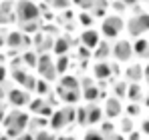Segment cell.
<instances>
[{
    "mask_svg": "<svg viewBox=\"0 0 149 140\" xmlns=\"http://www.w3.org/2000/svg\"><path fill=\"white\" fill-rule=\"evenodd\" d=\"M99 130L109 138V136H113V134L117 132V126H115V122H113L111 118H107V120H103V122L99 124Z\"/></svg>",
    "mask_w": 149,
    "mask_h": 140,
    "instance_id": "26",
    "label": "cell"
},
{
    "mask_svg": "<svg viewBox=\"0 0 149 140\" xmlns=\"http://www.w3.org/2000/svg\"><path fill=\"white\" fill-rule=\"evenodd\" d=\"M111 56H113L115 62L129 64V62L135 58V54H133V40L123 38V36L117 38V40H113V42H111Z\"/></svg>",
    "mask_w": 149,
    "mask_h": 140,
    "instance_id": "4",
    "label": "cell"
},
{
    "mask_svg": "<svg viewBox=\"0 0 149 140\" xmlns=\"http://www.w3.org/2000/svg\"><path fill=\"white\" fill-rule=\"evenodd\" d=\"M54 64H56V72L58 74H67V70H69V58H67V54L65 56H58L54 60Z\"/></svg>",
    "mask_w": 149,
    "mask_h": 140,
    "instance_id": "29",
    "label": "cell"
},
{
    "mask_svg": "<svg viewBox=\"0 0 149 140\" xmlns=\"http://www.w3.org/2000/svg\"><path fill=\"white\" fill-rule=\"evenodd\" d=\"M47 84H49L47 80H36V88H34V90H36L38 96H47V94H49V86H47Z\"/></svg>",
    "mask_w": 149,
    "mask_h": 140,
    "instance_id": "34",
    "label": "cell"
},
{
    "mask_svg": "<svg viewBox=\"0 0 149 140\" xmlns=\"http://www.w3.org/2000/svg\"><path fill=\"white\" fill-rule=\"evenodd\" d=\"M6 102L10 104V106H14V108H20V106H24L30 102V96L26 90H20V88H10L8 92H6Z\"/></svg>",
    "mask_w": 149,
    "mask_h": 140,
    "instance_id": "10",
    "label": "cell"
},
{
    "mask_svg": "<svg viewBox=\"0 0 149 140\" xmlns=\"http://www.w3.org/2000/svg\"><path fill=\"white\" fill-rule=\"evenodd\" d=\"M56 94H58L61 100L67 102V104H77L79 98H81L79 90H65V88H61V86H56Z\"/></svg>",
    "mask_w": 149,
    "mask_h": 140,
    "instance_id": "20",
    "label": "cell"
},
{
    "mask_svg": "<svg viewBox=\"0 0 149 140\" xmlns=\"http://www.w3.org/2000/svg\"><path fill=\"white\" fill-rule=\"evenodd\" d=\"M143 114V104L141 102H127V106H125V116L129 118H141Z\"/></svg>",
    "mask_w": 149,
    "mask_h": 140,
    "instance_id": "23",
    "label": "cell"
},
{
    "mask_svg": "<svg viewBox=\"0 0 149 140\" xmlns=\"http://www.w3.org/2000/svg\"><path fill=\"white\" fill-rule=\"evenodd\" d=\"M36 70H38L40 78L47 80V82H52V80L56 78V74H58V72H56V64H54V58H52L50 54H40V56H38Z\"/></svg>",
    "mask_w": 149,
    "mask_h": 140,
    "instance_id": "6",
    "label": "cell"
},
{
    "mask_svg": "<svg viewBox=\"0 0 149 140\" xmlns=\"http://www.w3.org/2000/svg\"><path fill=\"white\" fill-rule=\"evenodd\" d=\"M56 140H77L74 136H69V134H63V136H56Z\"/></svg>",
    "mask_w": 149,
    "mask_h": 140,
    "instance_id": "44",
    "label": "cell"
},
{
    "mask_svg": "<svg viewBox=\"0 0 149 140\" xmlns=\"http://www.w3.org/2000/svg\"><path fill=\"white\" fill-rule=\"evenodd\" d=\"M93 52H95L93 56H95L97 60H107V58L111 56V42L103 38V40H101V44H99L97 48H95Z\"/></svg>",
    "mask_w": 149,
    "mask_h": 140,
    "instance_id": "21",
    "label": "cell"
},
{
    "mask_svg": "<svg viewBox=\"0 0 149 140\" xmlns=\"http://www.w3.org/2000/svg\"><path fill=\"white\" fill-rule=\"evenodd\" d=\"M69 50H71V40H69L67 36H56V38H54V42H52V52H54L56 56H65Z\"/></svg>",
    "mask_w": 149,
    "mask_h": 140,
    "instance_id": "17",
    "label": "cell"
},
{
    "mask_svg": "<svg viewBox=\"0 0 149 140\" xmlns=\"http://www.w3.org/2000/svg\"><path fill=\"white\" fill-rule=\"evenodd\" d=\"M123 80H127V82H141L143 80V64L141 62L127 64V68L123 70Z\"/></svg>",
    "mask_w": 149,
    "mask_h": 140,
    "instance_id": "13",
    "label": "cell"
},
{
    "mask_svg": "<svg viewBox=\"0 0 149 140\" xmlns=\"http://www.w3.org/2000/svg\"><path fill=\"white\" fill-rule=\"evenodd\" d=\"M145 140H149V138H145Z\"/></svg>",
    "mask_w": 149,
    "mask_h": 140,
    "instance_id": "50",
    "label": "cell"
},
{
    "mask_svg": "<svg viewBox=\"0 0 149 140\" xmlns=\"http://www.w3.org/2000/svg\"><path fill=\"white\" fill-rule=\"evenodd\" d=\"M101 40H103V36H101V32L95 28V26H93V28H83L81 34H79L81 46L89 48V50H95V48L101 44Z\"/></svg>",
    "mask_w": 149,
    "mask_h": 140,
    "instance_id": "7",
    "label": "cell"
},
{
    "mask_svg": "<svg viewBox=\"0 0 149 140\" xmlns=\"http://www.w3.org/2000/svg\"><path fill=\"white\" fill-rule=\"evenodd\" d=\"M18 16H16V4L12 0H4L0 2V24H10L14 22Z\"/></svg>",
    "mask_w": 149,
    "mask_h": 140,
    "instance_id": "11",
    "label": "cell"
},
{
    "mask_svg": "<svg viewBox=\"0 0 149 140\" xmlns=\"http://www.w3.org/2000/svg\"><path fill=\"white\" fill-rule=\"evenodd\" d=\"M52 6L56 10H67L69 6H73V0H52Z\"/></svg>",
    "mask_w": 149,
    "mask_h": 140,
    "instance_id": "36",
    "label": "cell"
},
{
    "mask_svg": "<svg viewBox=\"0 0 149 140\" xmlns=\"http://www.w3.org/2000/svg\"><path fill=\"white\" fill-rule=\"evenodd\" d=\"M16 16L20 22H36L40 18V6L34 0H18L16 2Z\"/></svg>",
    "mask_w": 149,
    "mask_h": 140,
    "instance_id": "5",
    "label": "cell"
},
{
    "mask_svg": "<svg viewBox=\"0 0 149 140\" xmlns=\"http://www.w3.org/2000/svg\"><path fill=\"white\" fill-rule=\"evenodd\" d=\"M77 20H79V24H81L83 28H93V24L97 22V18H95V14H93L91 10H81V12L77 14Z\"/></svg>",
    "mask_w": 149,
    "mask_h": 140,
    "instance_id": "22",
    "label": "cell"
},
{
    "mask_svg": "<svg viewBox=\"0 0 149 140\" xmlns=\"http://www.w3.org/2000/svg\"><path fill=\"white\" fill-rule=\"evenodd\" d=\"M139 130H141V134L149 138V116H143L139 120Z\"/></svg>",
    "mask_w": 149,
    "mask_h": 140,
    "instance_id": "35",
    "label": "cell"
},
{
    "mask_svg": "<svg viewBox=\"0 0 149 140\" xmlns=\"http://www.w3.org/2000/svg\"><path fill=\"white\" fill-rule=\"evenodd\" d=\"M143 80H145V82L149 84V60L145 62V64H143Z\"/></svg>",
    "mask_w": 149,
    "mask_h": 140,
    "instance_id": "41",
    "label": "cell"
},
{
    "mask_svg": "<svg viewBox=\"0 0 149 140\" xmlns=\"http://www.w3.org/2000/svg\"><path fill=\"white\" fill-rule=\"evenodd\" d=\"M0 136H2V134H0Z\"/></svg>",
    "mask_w": 149,
    "mask_h": 140,
    "instance_id": "51",
    "label": "cell"
},
{
    "mask_svg": "<svg viewBox=\"0 0 149 140\" xmlns=\"http://www.w3.org/2000/svg\"><path fill=\"white\" fill-rule=\"evenodd\" d=\"M103 120H105V110H103V106L91 102V104L87 106V124L95 126V124H101Z\"/></svg>",
    "mask_w": 149,
    "mask_h": 140,
    "instance_id": "14",
    "label": "cell"
},
{
    "mask_svg": "<svg viewBox=\"0 0 149 140\" xmlns=\"http://www.w3.org/2000/svg\"><path fill=\"white\" fill-rule=\"evenodd\" d=\"M58 86L65 88V90H79L81 88V80L77 76H71V74H63V78L58 80Z\"/></svg>",
    "mask_w": 149,
    "mask_h": 140,
    "instance_id": "19",
    "label": "cell"
},
{
    "mask_svg": "<svg viewBox=\"0 0 149 140\" xmlns=\"http://www.w3.org/2000/svg\"><path fill=\"white\" fill-rule=\"evenodd\" d=\"M143 96H145V90H143L141 82H129V86H127V100L129 102H141Z\"/></svg>",
    "mask_w": 149,
    "mask_h": 140,
    "instance_id": "16",
    "label": "cell"
},
{
    "mask_svg": "<svg viewBox=\"0 0 149 140\" xmlns=\"http://www.w3.org/2000/svg\"><path fill=\"white\" fill-rule=\"evenodd\" d=\"M127 86H129L127 80L115 82V84H113V96H117V98H121V100H127Z\"/></svg>",
    "mask_w": 149,
    "mask_h": 140,
    "instance_id": "25",
    "label": "cell"
},
{
    "mask_svg": "<svg viewBox=\"0 0 149 140\" xmlns=\"http://www.w3.org/2000/svg\"><path fill=\"white\" fill-rule=\"evenodd\" d=\"M141 2H149V0H141Z\"/></svg>",
    "mask_w": 149,
    "mask_h": 140,
    "instance_id": "48",
    "label": "cell"
},
{
    "mask_svg": "<svg viewBox=\"0 0 149 140\" xmlns=\"http://www.w3.org/2000/svg\"><path fill=\"white\" fill-rule=\"evenodd\" d=\"M147 52H149V38L147 36L133 38V54H135V58H145Z\"/></svg>",
    "mask_w": 149,
    "mask_h": 140,
    "instance_id": "15",
    "label": "cell"
},
{
    "mask_svg": "<svg viewBox=\"0 0 149 140\" xmlns=\"http://www.w3.org/2000/svg\"><path fill=\"white\" fill-rule=\"evenodd\" d=\"M145 60H149V52H147V56H145Z\"/></svg>",
    "mask_w": 149,
    "mask_h": 140,
    "instance_id": "47",
    "label": "cell"
},
{
    "mask_svg": "<svg viewBox=\"0 0 149 140\" xmlns=\"http://www.w3.org/2000/svg\"><path fill=\"white\" fill-rule=\"evenodd\" d=\"M4 80H6V68L0 64V84H4Z\"/></svg>",
    "mask_w": 149,
    "mask_h": 140,
    "instance_id": "42",
    "label": "cell"
},
{
    "mask_svg": "<svg viewBox=\"0 0 149 140\" xmlns=\"http://www.w3.org/2000/svg\"><path fill=\"white\" fill-rule=\"evenodd\" d=\"M103 110H105V118L115 120V118H119L125 112L123 100L117 98V96H109V98L105 100V104H103Z\"/></svg>",
    "mask_w": 149,
    "mask_h": 140,
    "instance_id": "9",
    "label": "cell"
},
{
    "mask_svg": "<svg viewBox=\"0 0 149 140\" xmlns=\"http://www.w3.org/2000/svg\"><path fill=\"white\" fill-rule=\"evenodd\" d=\"M83 140H107V136H105L101 130H93V128H91V130L85 132V138Z\"/></svg>",
    "mask_w": 149,
    "mask_h": 140,
    "instance_id": "31",
    "label": "cell"
},
{
    "mask_svg": "<svg viewBox=\"0 0 149 140\" xmlns=\"http://www.w3.org/2000/svg\"><path fill=\"white\" fill-rule=\"evenodd\" d=\"M127 10H129V8L125 6L121 0H113V2H111V12H115V14H121V16H123Z\"/></svg>",
    "mask_w": 149,
    "mask_h": 140,
    "instance_id": "32",
    "label": "cell"
},
{
    "mask_svg": "<svg viewBox=\"0 0 149 140\" xmlns=\"http://www.w3.org/2000/svg\"><path fill=\"white\" fill-rule=\"evenodd\" d=\"M4 118V102H2V98H0V120Z\"/></svg>",
    "mask_w": 149,
    "mask_h": 140,
    "instance_id": "45",
    "label": "cell"
},
{
    "mask_svg": "<svg viewBox=\"0 0 149 140\" xmlns=\"http://www.w3.org/2000/svg\"><path fill=\"white\" fill-rule=\"evenodd\" d=\"M38 56H40V54H36L34 50H26L24 54H22V62H24V66L36 68V64H38Z\"/></svg>",
    "mask_w": 149,
    "mask_h": 140,
    "instance_id": "27",
    "label": "cell"
},
{
    "mask_svg": "<svg viewBox=\"0 0 149 140\" xmlns=\"http://www.w3.org/2000/svg\"><path fill=\"white\" fill-rule=\"evenodd\" d=\"M26 78H28V70L26 68H12V80L20 86H24Z\"/></svg>",
    "mask_w": 149,
    "mask_h": 140,
    "instance_id": "28",
    "label": "cell"
},
{
    "mask_svg": "<svg viewBox=\"0 0 149 140\" xmlns=\"http://www.w3.org/2000/svg\"><path fill=\"white\" fill-rule=\"evenodd\" d=\"M121 2H123L127 8H135V6H139V2H141V0H121Z\"/></svg>",
    "mask_w": 149,
    "mask_h": 140,
    "instance_id": "40",
    "label": "cell"
},
{
    "mask_svg": "<svg viewBox=\"0 0 149 140\" xmlns=\"http://www.w3.org/2000/svg\"><path fill=\"white\" fill-rule=\"evenodd\" d=\"M127 140H145V138H143L141 130H133V132H129V134H127Z\"/></svg>",
    "mask_w": 149,
    "mask_h": 140,
    "instance_id": "38",
    "label": "cell"
},
{
    "mask_svg": "<svg viewBox=\"0 0 149 140\" xmlns=\"http://www.w3.org/2000/svg\"><path fill=\"white\" fill-rule=\"evenodd\" d=\"M67 124H69V116H67V110H65V108H58V110H54V112L50 114V118H49L50 130L58 132V130H63Z\"/></svg>",
    "mask_w": 149,
    "mask_h": 140,
    "instance_id": "12",
    "label": "cell"
},
{
    "mask_svg": "<svg viewBox=\"0 0 149 140\" xmlns=\"http://www.w3.org/2000/svg\"><path fill=\"white\" fill-rule=\"evenodd\" d=\"M14 140H34V132H22L18 138H14Z\"/></svg>",
    "mask_w": 149,
    "mask_h": 140,
    "instance_id": "39",
    "label": "cell"
},
{
    "mask_svg": "<svg viewBox=\"0 0 149 140\" xmlns=\"http://www.w3.org/2000/svg\"><path fill=\"white\" fill-rule=\"evenodd\" d=\"M6 44L10 48H22V46H26L28 44V36H24L22 32H10L8 36H6Z\"/></svg>",
    "mask_w": 149,
    "mask_h": 140,
    "instance_id": "18",
    "label": "cell"
},
{
    "mask_svg": "<svg viewBox=\"0 0 149 140\" xmlns=\"http://www.w3.org/2000/svg\"><path fill=\"white\" fill-rule=\"evenodd\" d=\"M133 10H135V14L127 18V28H125V32H127L131 38L147 36L149 34V10H141L139 6H135Z\"/></svg>",
    "mask_w": 149,
    "mask_h": 140,
    "instance_id": "2",
    "label": "cell"
},
{
    "mask_svg": "<svg viewBox=\"0 0 149 140\" xmlns=\"http://www.w3.org/2000/svg\"><path fill=\"white\" fill-rule=\"evenodd\" d=\"M133 126H135V122H133V118H129V116L121 118V132H123L125 136H127L129 132H133Z\"/></svg>",
    "mask_w": 149,
    "mask_h": 140,
    "instance_id": "30",
    "label": "cell"
},
{
    "mask_svg": "<svg viewBox=\"0 0 149 140\" xmlns=\"http://www.w3.org/2000/svg\"><path fill=\"white\" fill-rule=\"evenodd\" d=\"M77 122L79 124H87V106L77 108Z\"/></svg>",
    "mask_w": 149,
    "mask_h": 140,
    "instance_id": "37",
    "label": "cell"
},
{
    "mask_svg": "<svg viewBox=\"0 0 149 140\" xmlns=\"http://www.w3.org/2000/svg\"><path fill=\"white\" fill-rule=\"evenodd\" d=\"M34 140H56V136L50 132V130H38V132H34Z\"/></svg>",
    "mask_w": 149,
    "mask_h": 140,
    "instance_id": "33",
    "label": "cell"
},
{
    "mask_svg": "<svg viewBox=\"0 0 149 140\" xmlns=\"http://www.w3.org/2000/svg\"><path fill=\"white\" fill-rule=\"evenodd\" d=\"M115 70H117V64H111L109 60H97L91 68V74L95 80H109Z\"/></svg>",
    "mask_w": 149,
    "mask_h": 140,
    "instance_id": "8",
    "label": "cell"
},
{
    "mask_svg": "<svg viewBox=\"0 0 149 140\" xmlns=\"http://www.w3.org/2000/svg\"><path fill=\"white\" fill-rule=\"evenodd\" d=\"M141 104H143V108H147L149 110V92L143 96V100H141Z\"/></svg>",
    "mask_w": 149,
    "mask_h": 140,
    "instance_id": "43",
    "label": "cell"
},
{
    "mask_svg": "<svg viewBox=\"0 0 149 140\" xmlns=\"http://www.w3.org/2000/svg\"><path fill=\"white\" fill-rule=\"evenodd\" d=\"M125 28H127V20H125V16L115 14V12H109V14L101 20L99 32H101V36H103L105 40L113 42V40H117V38L123 36Z\"/></svg>",
    "mask_w": 149,
    "mask_h": 140,
    "instance_id": "1",
    "label": "cell"
},
{
    "mask_svg": "<svg viewBox=\"0 0 149 140\" xmlns=\"http://www.w3.org/2000/svg\"><path fill=\"white\" fill-rule=\"evenodd\" d=\"M4 44H6V38H4V36L0 34V46H4Z\"/></svg>",
    "mask_w": 149,
    "mask_h": 140,
    "instance_id": "46",
    "label": "cell"
},
{
    "mask_svg": "<svg viewBox=\"0 0 149 140\" xmlns=\"http://www.w3.org/2000/svg\"><path fill=\"white\" fill-rule=\"evenodd\" d=\"M101 96V90L99 86H95V84H91V86H85L83 88V98L91 104V102H97V98Z\"/></svg>",
    "mask_w": 149,
    "mask_h": 140,
    "instance_id": "24",
    "label": "cell"
},
{
    "mask_svg": "<svg viewBox=\"0 0 149 140\" xmlns=\"http://www.w3.org/2000/svg\"><path fill=\"white\" fill-rule=\"evenodd\" d=\"M109 2H113V0H109Z\"/></svg>",
    "mask_w": 149,
    "mask_h": 140,
    "instance_id": "49",
    "label": "cell"
},
{
    "mask_svg": "<svg viewBox=\"0 0 149 140\" xmlns=\"http://www.w3.org/2000/svg\"><path fill=\"white\" fill-rule=\"evenodd\" d=\"M28 122H30V114L28 112H22V110H12L6 120H4V124H6V130H8V138H18L22 132H26V128H28Z\"/></svg>",
    "mask_w": 149,
    "mask_h": 140,
    "instance_id": "3",
    "label": "cell"
}]
</instances>
